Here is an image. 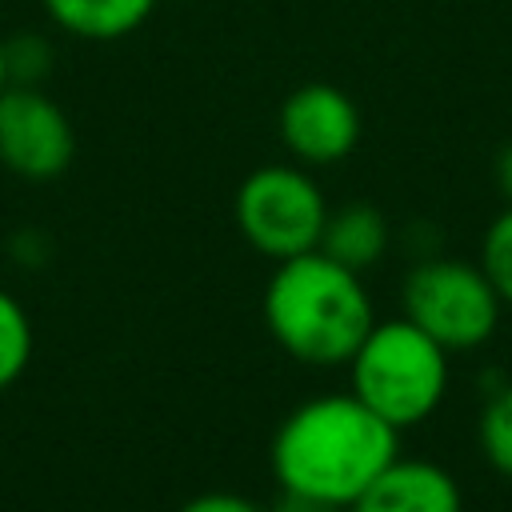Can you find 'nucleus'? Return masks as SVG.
I'll use <instances>...</instances> for the list:
<instances>
[{
    "label": "nucleus",
    "instance_id": "f257e3e1",
    "mask_svg": "<svg viewBox=\"0 0 512 512\" xmlns=\"http://www.w3.org/2000/svg\"><path fill=\"white\" fill-rule=\"evenodd\" d=\"M400 432L352 392H328L296 404L268 448L280 492H304L348 508L392 460Z\"/></svg>",
    "mask_w": 512,
    "mask_h": 512
},
{
    "label": "nucleus",
    "instance_id": "f03ea898",
    "mask_svg": "<svg viewBox=\"0 0 512 512\" xmlns=\"http://www.w3.org/2000/svg\"><path fill=\"white\" fill-rule=\"evenodd\" d=\"M264 324L292 360L336 368L352 360L376 324V312L360 272L312 248L276 260V272L264 288Z\"/></svg>",
    "mask_w": 512,
    "mask_h": 512
},
{
    "label": "nucleus",
    "instance_id": "7ed1b4c3",
    "mask_svg": "<svg viewBox=\"0 0 512 512\" xmlns=\"http://www.w3.org/2000/svg\"><path fill=\"white\" fill-rule=\"evenodd\" d=\"M352 396L396 432L424 424L448 392V352L408 316L376 320L348 360Z\"/></svg>",
    "mask_w": 512,
    "mask_h": 512
},
{
    "label": "nucleus",
    "instance_id": "20e7f679",
    "mask_svg": "<svg viewBox=\"0 0 512 512\" xmlns=\"http://www.w3.org/2000/svg\"><path fill=\"white\" fill-rule=\"evenodd\" d=\"M404 316L428 332L444 352L480 348L500 328L504 300L480 272V264H464L452 256H428L408 268L404 288Z\"/></svg>",
    "mask_w": 512,
    "mask_h": 512
},
{
    "label": "nucleus",
    "instance_id": "39448f33",
    "mask_svg": "<svg viewBox=\"0 0 512 512\" xmlns=\"http://www.w3.org/2000/svg\"><path fill=\"white\" fill-rule=\"evenodd\" d=\"M328 200L296 164H264L236 188V228L268 260H288L320 248Z\"/></svg>",
    "mask_w": 512,
    "mask_h": 512
},
{
    "label": "nucleus",
    "instance_id": "423d86ee",
    "mask_svg": "<svg viewBox=\"0 0 512 512\" xmlns=\"http://www.w3.org/2000/svg\"><path fill=\"white\" fill-rule=\"evenodd\" d=\"M76 156L68 112L40 84L0 88V164L20 180H56Z\"/></svg>",
    "mask_w": 512,
    "mask_h": 512
},
{
    "label": "nucleus",
    "instance_id": "0eeeda50",
    "mask_svg": "<svg viewBox=\"0 0 512 512\" xmlns=\"http://www.w3.org/2000/svg\"><path fill=\"white\" fill-rule=\"evenodd\" d=\"M276 128L284 148L300 164L324 168V164H340L360 144V108L344 88L308 80L284 96Z\"/></svg>",
    "mask_w": 512,
    "mask_h": 512
},
{
    "label": "nucleus",
    "instance_id": "6e6552de",
    "mask_svg": "<svg viewBox=\"0 0 512 512\" xmlns=\"http://www.w3.org/2000/svg\"><path fill=\"white\" fill-rule=\"evenodd\" d=\"M344 512H464V496L448 468L396 456Z\"/></svg>",
    "mask_w": 512,
    "mask_h": 512
},
{
    "label": "nucleus",
    "instance_id": "1a4fd4ad",
    "mask_svg": "<svg viewBox=\"0 0 512 512\" xmlns=\"http://www.w3.org/2000/svg\"><path fill=\"white\" fill-rule=\"evenodd\" d=\"M320 252H328L332 260H340L352 272L372 268L388 252V220H384V212L372 208V204H344L336 212L328 208Z\"/></svg>",
    "mask_w": 512,
    "mask_h": 512
},
{
    "label": "nucleus",
    "instance_id": "9d476101",
    "mask_svg": "<svg viewBox=\"0 0 512 512\" xmlns=\"http://www.w3.org/2000/svg\"><path fill=\"white\" fill-rule=\"evenodd\" d=\"M48 20L76 40H120L136 32L156 0H40Z\"/></svg>",
    "mask_w": 512,
    "mask_h": 512
},
{
    "label": "nucleus",
    "instance_id": "9b49d317",
    "mask_svg": "<svg viewBox=\"0 0 512 512\" xmlns=\"http://www.w3.org/2000/svg\"><path fill=\"white\" fill-rule=\"evenodd\" d=\"M32 360V320L24 304L0 288V392L12 388Z\"/></svg>",
    "mask_w": 512,
    "mask_h": 512
},
{
    "label": "nucleus",
    "instance_id": "f8f14e48",
    "mask_svg": "<svg viewBox=\"0 0 512 512\" xmlns=\"http://www.w3.org/2000/svg\"><path fill=\"white\" fill-rule=\"evenodd\" d=\"M476 440L484 460L512 480V384L496 388L484 408H480V424H476Z\"/></svg>",
    "mask_w": 512,
    "mask_h": 512
},
{
    "label": "nucleus",
    "instance_id": "ddd939ff",
    "mask_svg": "<svg viewBox=\"0 0 512 512\" xmlns=\"http://www.w3.org/2000/svg\"><path fill=\"white\" fill-rule=\"evenodd\" d=\"M480 272L488 276V284L496 288V296L504 304H512V204L492 216V224L480 236Z\"/></svg>",
    "mask_w": 512,
    "mask_h": 512
},
{
    "label": "nucleus",
    "instance_id": "4468645a",
    "mask_svg": "<svg viewBox=\"0 0 512 512\" xmlns=\"http://www.w3.org/2000/svg\"><path fill=\"white\" fill-rule=\"evenodd\" d=\"M8 52V84H40L52 68V48L44 36H12L4 40Z\"/></svg>",
    "mask_w": 512,
    "mask_h": 512
},
{
    "label": "nucleus",
    "instance_id": "2eb2a0df",
    "mask_svg": "<svg viewBox=\"0 0 512 512\" xmlns=\"http://www.w3.org/2000/svg\"><path fill=\"white\" fill-rule=\"evenodd\" d=\"M176 512H268L256 500L240 496V492H200L192 500H184Z\"/></svg>",
    "mask_w": 512,
    "mask_h": 512
},
{
    "label": "nucleus",
    "instance_id": "dca6fc26",
    "mask_svg": "<svg viewBox=\"0 0 512 512\" xmlns=\"http://www.w3.org/2000/svg\"><path fill=\"white\" fill-rule=\"evenodd\" d=\"M268 512H344V508H336L328 500H316V496H304V492H280Z\"/></svg>",
    "mask_w": 512,
    "mask_h": 512
},
{
    "label": "nucleus",
    "instance_id": "f3484780",
    "mask_svg": "<svg viewBox=\"0 0 512 512\" xmlns=\"http://www.w3.org/2000/svg\"><path fill=\"white\" fill-rule=\"evenodd\" d=\"M492 172H496V188L504 192V200L512 204V140L496 152V164H492Z\"/></svg>",
    "mask_w": 512,
    "mask_h": 512
},
{
    "label": "nucleus",
    "instance_id": "a211bd4d",
    "mask_svg": "<svg viewBox=\"0 0 512 512\" xmlns=\"http://www.w3.org/2000/svg\"><path fill=\"white\" fill-rule=\"evenodd\" d=\"M8 84V52H4V36H0V88Z\"/></svg>",
    "mask_w": 512,
    "mask_h": 512
}]
</instances>
